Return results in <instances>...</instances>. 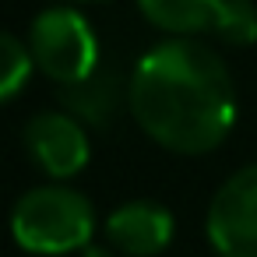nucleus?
I'll return each mask as SVG.
<instances>
[{"label":"nucleus","instance_id":"obj_10","mask_svg":"<svg viewBox=\"0 0 257 257\" xmlns=\"http://www.w3.org/2000/svg\"><path fill=\"white\" fill-rule=\"evenodd\" d=\"M0 57H4L0 99H4V102H11V99L22 92V85L29 81V74H32L36 60H32V50H29V43H22L15 32H4V36H0Z\"/></svg>","mask_w":257,"mask_h":257},{"label":"nucleus","instance_id":"obj_4","mask_svg":"<svg viewBox=\"0 0 257 257\" xmlns=\"http://www.w3.org/2000/svg\"><path fill=\"white\" fill-rule=\"evenodd\" d=\"M204 229L218 257H257V166L232 173L215 190Z\"/></svg>","mask_w":257,"mask_h":257},{"label":"nucleus","instance_id":"obj_5","mask_svg":"<svg viewBox=\"0 0 257 257\" xmlns=\"http://www.w3.org/2000/svg\"><path fill=\"white\" fill-rule=\"evenodd\" d=\"M25 148L32 162L53 180L78 176L92 155L85 123L71 113H36L25 127Z\"/></svg>","mask_w":257,"mask_h":257},{"label":"nucleus","instance_id":"obj_9","mask_svg":"<svg viewBox=\"0 0 257 257\" xmlns=\"http://www.w3.org/2000/svg\"><path fill=\"white\" fill-rule=\"evenodd\" d=\"M211 32L225 46H253L257 43V8H253V0H225Z\"/></svg>","mask_w":257,"mask_h":257},{"label":"nucleus","instance_id":"obj_6","mask_svg":"<svg viewBox=\"0 0 257 257\" xmlns=\"http://www.w3.org/2000/svg\"><path fill=\"white\" fill-rule=\"evenodd\" d=\"M173 215L155 201H127L106 218L109 243L127 257H155L173 243Z\"/></svg>","mask_w":257,"mask_h":257},{"label":"nucleus","instance_id":"obj_7","mask_svg":"<svg viewBox=\"0 0 257 257\" xmlns=\"http://www.w3.org/2000/svg\"><path fill=\"white\" fill-rule=\"evenodd\" d=\"M131 95V78L123 81L120 67L116 64H99L88 78L74 81V85H60V102L71 116H78L81 123H92V127H106L120 102H127Z\"/></svg>","mask_w":257,"mask_h":257},{"label":"nucleus","instance_id":"obj_2","mask_svg":"<svg viewBox=\"0 0 257 257\" xmlns=\"http://www.w3.org/2000/svg\"><path fill=\"white\" fill-rule=\"evenodd\" d=\"M11 232L15 243L29 253L60 257L88 246L95 232L92 201L64 183H46L25 190L11 208Z\"/></svg>","mask_w":257,"mask_h":257},{"label":"nucleus","instance_id":"obj_8","mask_svg":"<svg viewBox=\"0 0 257 257\" xmlns=\"http://www.w3.org/2000/svg\"><path fill=\"white\" fill-rule=\"evenodd\" d=\"M225 0H138L141 15L169 36L211 32Z\"/></svg>","mask_w":257,"mask_h":257},{"label":"nucleus","instance_id":"obj_11","mask_svg":"<svg viewBox=\"0 0 257 257\" xmlns=\"http://www.w3.org/2000/svg\"><path fill=\"white\" fill-rule=\"evenodd\" d=\"M64 4H95V0H64Z\"/></svg>","mask_w":257,"mask_h":257},{"label":"nucleus","instance_id":"obj_3","mask_svg":"<svg viewBox=\"0 0 257 257\" xmlns=\"http://www.w3.org/2000/svg\"><path fill=\"white\" fill-rule=\"evenodd\" d=\"M29 50L36 67L57 85H74L102 64L99 39L88 18L67 4H57L36 15L29 29Z\"/></svg>","mask_w":257,"mask_h":257},{"label":"nucleus","instance_id":"obj_1","mask_svg":"<svg viewBox=\"0 0 257 257\" xmlns=\"http://www.w3.org/2000/svg\"><path fill=\"white\" fill-rule=\"evenodd\" d=\"M127 109L166 152L204 155L236 123V85L211 46L169 36L134 64Z\"/></svg>","mask_w":257,"mask_h":257}]
</instances>
